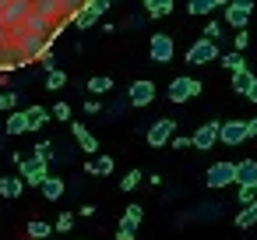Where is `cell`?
I'll return each instance as SVG.
<instances>
[{"instance_id":"obj_7","label":"cell","mask_w":257,"mask_h":240,"mask_svg":"<svg viewBox=\"0 0 257 240\" xmlns=\"http://www.w3.org/2000/svg\"><path fill=\"white\" fill-rule=\"evenodd\" d=\"M218 141L222 145H243V141H250L246 120H225V124H218Z\"/></svg>"},{"instance_id":"obj_23","label":"cell","mask_w":257,"mask_h":240,"mask_svg":"<svg viewBox=\"0 0 257 240\" xmlns=\"http://www.w3.org/2000/svg\"><path fill=\"white\" fill-rule=\"evenodd\" d=\"M64 85H67V74H64L60 67H50V71H46V89H50V92H60Z\"/></svg>"},{"instance_id":"obj_31","label":"cell","mask_w":257,"mask_h":240,"mask_svg":"<svg viewBox=\"0 0 257 240\" xmlns=\"http://www.w3.org/2000/svg\"><path fill=\"white\" fill-rule=\"evenodd\" d=\"M246 46H250V32H246V29H236V39H232V50H239V53H243Z\"/></svg>"},{"instance_id":"obj_40","label":"cell","mask_w":257,"mask_h":240,"mask_svg":"<svg viewBox=\"0 0 257 240\" xmlns=\"http://www.w3.org/2000/svg\"><path fill=\"white\" fill-rule=\"evenodd\" d=\"M78 215H85V219H92V215H95V205H81V208H78Z\"/></svg>"},{"instance_id":"obj_34","label":"cell","mask_w":257,"mask_h":240,"mask_svg":"<svg viewBox=\"0 0 257 240\" xmlns=\"http://www.w3.org/2000/svg\"><path fill=\"white\" fill-rule=\"evenodd\" d=\"M131 222H138L141 226V219H145V205H127V212H123Z\"/></svg>"},{"instance_id":"obj_32","label":"cell","mask_w":257,"mask_h":240,"mask_svg":"<svg viewBox=\"0 0 257 240\" xmlns=\"http://www.w3.org/2000/svg\"><path fill=\"white\" fill-rule=\"evenodd\" d=\"M50 117H57V120H64V124H67V120H71V106H67V103L60 99V103H57V106L50 110Z\"/></svg>"},{"instance_id":"obj_9","label":"cell","mask_w":257,"mask_h":240,"mask_svg":"<svg viewBox=\"0 0 257 240\" xmlns=\"http://www.w3.org/2000/svg\"><path fill=\"white\" fill-rule=\"evenodd\" d=\"M218 124H222V120H208V124H201V127L194 131L190 145H194V148H201V152L215 148V141H218Z\"/></svg>"},{"instance_id":"obj_15","label":"cell","mask_w":257,"mask_h":240,"mask_svg":"<svg viewBox=\"0 0 257 240\" xmlns=\"http://www.w3.org/2000/svg\"><path fill=\"white\" fill-rule=\"evenodd\" d=\"M22 194H25V180H22V173H18V177H0V198L15 201V198H22Z\"/></svg>"},{"instance_id":"obj_42","label":"cell","mask_w":257,"mask_h":240,"mask_svg":"<svg viewBox=\"0 0 257 240\" xmlns=\"http://www.w3.org/2000/svg\"><path fill=\"white\" fill-rule=\"evenodd\" d=\"M243 99H250V103H257V82H253V85H250V92H246V96H243Z\"/></svg>"},{"instance_id":"obj_43","label":"cell","mask_w":257,"mask_h":240,"mask_svg":"<svg viewBox=\"0 0 257 240\" xmlns=\"http://www.w3.org/2000/svg\"><path fill=\"white\" fill-rule=\"evenodd\" d=\"M246 131H250V138H257V117H253V120H246Z\"/></svg>"},{"instance_id":"obj_30","label":"cell","mask_w":257,"mask_h":240,"mask_svg":"<svg viewBox=\"0 0 257 240\" xmlns=\"http://www.w3.org/2000/svg\"><path fill=\"white\" fill-rule=\"evenodd\" d=\"M32 155H39V159H46V163H50V159L57 155V152H53V141H39V145L32 148Z\"/></svg>"},{"instance_id":"obj_28","label":"cell","mask_w":257,"mask_h":240,"mask_svg":"<svg viewBox=\"0 0 257 240\" xmlns=\"http://www.w3.org/2000/svg\"><path fill=\"white\" fill-rule=\"evenodd\" d=\"M141 180H145V177H141V170H127V173H123V180H120V191H134Z\"/></svg>"},{"instance_id":"obj_25","label":"cell","mask_w":257,"mask_h":240,"mask_svg":"<svg viewBox=\"0 0 257 240\" xmlns=\"http://www.w3.org/2000/svg\"><path fill=\"white\" fill-rule=\"evenodd\" d=\"M134 236H138V222H131V219L123 215V219L116 222V240H134Z\"/></svg>"},{"instance_id":"obj_19","label":"cell","mask_w":257,"mask_h":240,"mask_svg":"<svg viewBox=\"0 0 257 240\" xmlns=\"http://www.w3.org/2000/svg\"><path fill=\"white\" fill-rule=\"evenodd\" d=\"M218 8H222L218 0H190V4H187V11H190V15H197V18H204V15L218 11Z\"/></svg>"},{"instance_id":"obj_3","label":"cell","mask_w":257,"mask_h":240,"mask_svg":"<svg viewBox=\"0 0 257 240\" xmlns=\"http://www.w3.org/2000/svg\"><path fill=\"white\" fill-rule=\"evenodd\" d=\"M18 170H22L25 187H39V184L46 180V173H50V163H46V159H39V155H32V159H22V163H18Z\"/></svg>"},{"instance_id":"obj_11","label":"cell","mask_w":257,"mask_h":240,"mask_svg":"<svg viewBox=\"0 0 257 240\" xmlns=\"http://www.w3.org/2000/svg\"><path fill=\"white\" fill-rule=\"evenodd\" d=\"M4 134H29V113H25V110H8V117H4Z\"/></svg>"},{"instance_id":"obj_6","label":"cell","mask_w":257,"mask_h":240,"mask_svg":"<svg viewBox=\"0 0 257 240\" xmlns=\"http://www.w3.org/2000/svg\"><path fill=\"white\" fill-rule=\"evenodd\" d=\"M211 60H218V43H211V39H197L187 50V64L190 67H201V64H211Z\"/></svg>"},{"instance_id":"obj_1","label":"cell","mask_w":257,"mask_h":240,"mask_svg":"<svg viewBox=\"0 0 257 240\" xmlns=\"http://www.w3.org/2000/svg\"><path fill=\"white\" fill-rule=\"evenodd\" d=\"M173 53H176V39H173L169 32H155V36L148 39V57H152L155 64H169Z\"/></svg>"},{"instance_id":"obj_29","label":"cell","mask_w":257,"mask_h":240,"mask_svg":"<svg viewBox=\"0 0 257 240\" xmlns=\"http://www.w3.org/2000/svg\"><path fill=\"white\" fill-rule=\"evenodd\" d=\"M74 229V215L71 212H60V219L53 222V233H71Z\"/></svg>"},{"instance_id":"obj_46","label":"cell","mask_w":257,"mask_h":240,"mask_svg":"<svg viewBox=\"0 0 257 240\" xmlns=\"http://www.w3.org/2000/svg\"><path fill=\"white\" fill-rule=\"evenodd\" d=\"M253 205H257V184H253Z\"/></svg>"},{"instance_id":"obj_37","label":"cell","mask_w":257,"mask_h":240,"mask_svg":"<svg viewBox=\"0 0 257 240\" xmlns=\"http://www.w3.org/2000/svg\"><path fill=\"white\" fill-rule=\"evenodd\" d=\"M85 8H92V11H99V15H106V11H109V0H85Z\"/></svg>"},{"instance_id":"obj_20","label":"cell","mask_w":257,"mask_h":240,"mask_svg":"<svg viewBox=\"0 0 257 240\" xmlns=\"http://www.w3.org/2000/svg\"><path fill=\"white\" fill-rule=\"evenodd\" d=\"M85 170H88L92 177H109V173H113V159H109V155H99V159H92Z\"/></svg>"},{"instance_id":"obj_41","label":"cell","mask_w":257,"mask_h":240,"mask_svg":"<svg viewBox=\"0 0 257 240\" xmlns=\"http://www.w3.org/2000/svg\"><path fill=\"white\" fill-rule=\"evenodd\" d=\"M141 4H145V11H148V8H155V4H173V0H141Z\"/></svg>"},{"instance_id":"obj_39","label":"cell","mask_w":257,"mask_h":240,"mask_svg":"<svg viewBox=\"0 0 257 240\" xmlns=\"http://www.w3.org/2000/svg\"><path fill=\"white\" fill-rule=\"evenodd\" d=\"M99 110H102L99 99H88V103H85V113H99Z\"/></svg>"},{"instance_id":"obj_22","label":"cell","mask_w":257,"mask_h":240,"mask_svg":"<svg viewBox=\"0 0 257 240\" xmlns=\"http://www.w3.org/2000/svg\"><path fill=\"white\" fill-rule=\"evenodd\" d=\"M218 60H222V67H229V71H239V67H246V60H243V53H239V50L218 53Z\"/></svg>"},{"instance_id":"obj_38","label":"cell","mask_w":257,"mask_h":240,"mask_svg":"<svg viewBox=\"0 0 257 240\" xmlns=\"http://www.w3.org/2000/svg\"><path fill=\"white\" fill-rule=\"evenodd\" d=\"M169 141H173V148H176V152H183V148H194V145H190V138H180V134H173Z\"/></svg>"},{"instance_id":"obj_12","label":"cell","mask_w":257,"mask_h":240,"mask_svg":"<svg viewBox=\"0 0 257 240\" xmlns=\"http://www.w3.org/2000/svg\"><path fill=\"white\" fill-rule=\"evenodd\" d=\"M257 184V159L236 163V187H253Z\"/></svg>"},{"instance_id":"obj_8","label":"cell","mask_w":257,"mask_h":240,"mask_svg":"<svg viewBox=\"0 0 257 240\" xmlns=\"http://www.w3.org/2000/svg\"><path fill=\"white\" fill-rule=\"evenodd\" d=\"M152 99H155V82H148V78H141V82H134L131 85V92H127V106H152Z\"/></svg>"},{"instance_id":"obj_45","label":"cell","mask_w":257,"mask_h":240,"mask_svg":"<svg viewBox=\"0 0 257 240\" xmlns=\"http://www.w3.org/2000/svg\"><path fill=\"white\" fill-rule=\"evenodd\" d=\"M232 4H243V8H253V0H232Z\"/></svg>"},{"instance_id":"obj_35","label":"cell","mask_w":257,"mask_h":240,"mask_svg":"<svg viewBox=\"0 0 257 240\" xmlns=\"http://www.w3.org/2000/svg\"><path fill=\"white\" fill-rule=\"evenodd\" d=\"M166 15H173V4H155V8H148V18H166Z\"/></svg>"},{"instance_id":"obj_17","label":"cell","mask_w":257,"mask_h":240,"mask_svg":"<svg viewBox=\"0 0 257 240\" xmlns=\"http://www.w3.org/2000/svg\"><path fill=\"white\" fill-rule=\"evenodd\" d=\"M253 82H257V74H253L250 67H239V71H232V92H236V96H246Z\"/></svg>"},{"instance_id":"obj_47","label":"cell","mask_w":257,"mask_h":240,"mask_svg":"<svg viewBox=\"0 0 257 240\" xmlns=\"http://www.w3.org/2000/svg\"><path fill=\"white\" fill-rule=\"evenodd\" d=\"M218 4H222V8H225V4H229V0H218Z\"/></svg>"},{"instance_id":"obj_26","label":"cell","mask_w":257,"mask_h":240,"mask_svg":"<svg viewBox=\"0 0 257 240\" xmlns=\"http://www.w3.org/2000/svg\"><path fill=\"white\" fill-rule=\"evenodd\" d=\"M253 222H257V205H243V212H236V226L246 229V226H253Z\"/></svg>"},{"instance_id":"obj_18","label":"cell","mask_w":257,"mask_h":240,"mask_svg":"<svg viewBox=\"0 0 257 240\" xmlns=\"http://www.w3.org/2000/svg\"><path fill=\"white\" fill-rule=\"evenodd\" d=\"M25 113H29V131H43V127L50 124V110H46V106H36V103H32Z\"/></svg>"},{"instance_id":"obj_21","label":"cell","mask_w":257,"mask_h":240,"mask_svg":"<svg viewBox=\"0 0 257 240\" xmlns=\"http://www.w3.org/2000/svg\"><path fill=\"white\" fill-rule=\"evenodd\" d=\"M53 233V222H46V219H32L29 222V240H46Z\"/></svg>"},{"instance_id":"obj_2","label":"cell","mask_w":257,"mask_h":240,"mask_svg":"<svg viewBox=\"0 0 257 240\" xmlns=\"http://www.w3.org/2000/svg\"><path fill=\"white\" fill-rule=\"evenodd\" d=\"M176 134V120H169V117H159V120H152L148 124V131H145V141L152 145V148H162V145H169V138Z\"/></svg>"},{"instance_id":"obj_16","label":"cell","mask_w":257,"mask_h":240,"mask_svg":"<svg viewBox=\"0 0 257 240\" xmlns=\"http://www.w3.org/2000/svg\"><path fill=\"white\" fill-rule=\"evenodd\" d=\"M99 18H102L99 11H92V8H85V4H81V8L74 11V18H71V25H74V29H81V32H88L92 25H99Z\"/></svg>"},{"instance_id":"obj_13","label":"cell","mask_w":257,"mask_h":240,"mask_svg":"<svg viewBox=\"0 0 257 240\" xmlns=\"http://www.w3.org/2000/svg\"><path fill=\"white\" fill-rule=\"evenodd\" d=\"M71 134H74V141L81 145V152H99V138H95L85 124H71Z\"/></svg>"},{"instance_id":"obj_10","label":"cell","mask_w":257,"mask_h":240,"mask_svg":"<svg viewBox=\"0 0 257 240\" xmlns=\"http://www.w3.org/2000/svg\"><path fill=\"white\" fill-rule=\"evenodd\" d=\"M250 11L253 8H243V4H232V0H229V4H225V29H246L250 25Z\"/></svg>"},{"instance_id":"obj_5","label":"cell","mask_w":257,"mask_h":240,"mask_svg":"<svg viewBox=\"0 0 257 240\" xmlns=\"http://www.w3.org/2000/svg\"><path fill=\"white\" fill-rule=\"evenodd\" d=\"M194 96H201V82H197V78L180 74V78L169 82V99H173V103H187V99H194Z\"/></svg>"},{"instance_id":"obj_14","label":"cell","mask_w":257,"mask_h":240,"mask_svg":"<svg viewBox=\"0 0 257 240\" xmlns=\"http://www.w3.org/2000/svg\"><path fill=\"white\" fill-rule=\"evenodd\" d=\"M39 191H43V198H46V201H60V198H64V191H67V184H64L60 177L46 173V180L39 184Z\"/></svg>"},{"instance_id":"obj_44","label":"cell","mask_w":257,"mask_h":240,"mask_svg":"<svg viewBox=\"0 0 257 240\" xmlns=\"http://www.w3.org/2000/svg\"><path fill=\"white\" fill-rule=\"evenodd\" d=\"M0 89H8V71H0Z\"/></svg>"},{"instance_id":"obj_4","label":"cell","mask_w":257,"mask_h":240,"mask_svg":"<svg viewBox=\"0 0 257 240\" xmlns=\"http://www.w3.org/2000/svg\"><path fill=\"white\" fill-rule=\"evenodd\" d=\"M204 184H208L211 191L236 184V163H211V166H208V173H204Z\"/></svg>"},{"instance_id":"obj_27","label":"cell","mask_w":257,"mask_h":240,"mask_svg":"<svg viewBox=\"0 0 257 240\" xmlns=\"http://www.w3.org/2000/svg\"><path fill=\"white\" fill-rule=\"evenodd\" d=\"M222 36H225V22H208V25H204V39L218 43Z\"/></svg>"},{"instance_id":"obj_24","label":"cell","mask_w":257,"mask_h":240,"mask_svg":"<svg viewBox=\"0 0 257 240\" xmlns=\"http://www.w3.org/2000/svg\"><path fill=\"white\" fill-rule=\"evenodd\" d=\"M113 89V78H106V74H95V78H88V92L92 96H106Z\"/></svg>"},{"instance_id":"obj_33","label":"cell","mask_w":257,"mask_h":240,"mask_svg":"<svg viewBox=\"0 0 257 240\" xmlns=\"http://www.w3.org/2000/svg\"><path fill=\"white\" fill-rule=\"evenodd\" d=\"M81 4H85V0H60V15H64V18H74V11H78Z\"/></svg>"},{"instance_id":"obj_36","label":"cell","mask_w":257,"mask_h":240,"mask_svg":"<svg viewBox=\"0 0 257 240\" xmlns=\"http://www.w3.org/2000/svg\"><path fill=\"white\" fill-rule=\"evenodd\" d=\"M236 198H239V205H253V187H239Z\"/></svg>"}]
</instances>
